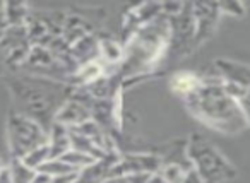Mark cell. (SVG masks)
Wrapping results in <instances>:
<instances>
[{
    "instance_id": "4",
    "label": "cell",
    "mask_w": 250,
    "mask_h": 183,
    "mask_svg": "<svg viewBox=\"0 0 250 183\" xmlns=\"http://www.w3.org/2000/svg\"><path fill=\"white\" fill-rule=\"evenodd\" d=\"M160 161L153 156H129L124 158L120 163H115L111 168L110 176H127V175H137V173H154L160 169Z\"/></svg>"
},
{
    "instance_id": "7",
    "label": "cell",
    "mask_w": 250,
    "mask_h": 183,
    "mask_svg": "<svg viewBox=\"0 0 250 183\" xmlns=\"http://www.w3.org/2000/svg\"><path fill=\"white\" fill-rule=\"evenodd\" d=\"M38 173L50 176V178H59V176L74 175V173H79V171L74 169L72 166H69L65 161H62L60 158H57V159H48L46 163H43L38 168Z\"/></svg>"
},
{
    "instance_id": "14",
    "label": "cell",
    "mask_w": 250,
    "mask_h": 183,
    "mask_svg": "<svg viewBox=\"0 0 250 183\" xmlns=\"http://www.w3.org/2000/svg\"><path fill=\"white\" fill-rule=\"evenodd\" d=\"M0 183H14L12 175H11V169H9V168L0 169Z\"/></svg>"
},
{
    "instance_id": "9",
    "label": "cell",
    "mask_w": 250,
    "mask_h": 183,
    "mask_svg": "<svg viewBox=\"0 0 250 183\" xmlns=\"http://www.w3.org/2000/svg\"><path fill=\"white\" fill-rule=\"evenodd\" d=\"M48 159H50V145H48V142H46V144H43V145H40V147L29 151L24 158H21V161L24 163L28 168L38 171L40 166H42L43 163L48 161Z\"/></svg>"
},
{
    "instance_id": "13",
    "label": "cell",
    "mask_w": 250,
    "mask_h": 183,
    "mask_svg": "<svg viewBox=\"0 0 250 183\" xmlns=\"http://www.w3.org/2000/svg\"><path fill=\"white\" fill-rule=\"evenodd\" d=\"M153 173H137V175L122 176L120 183H149V178Z\"/></svg>"
},
{
    "instance_id": "3",
    "label": "cell",
    "mask_w": 250,
    "mask_h": 183,
    "mask_svg": "<svg viewBox=\"0 0 250 183\" xmlns=\"http://www.w3.org/2000/svg\"><path fill=\"white\" fill-rule=\"evenodd\" d=\"M9 141L16 158H24L29 151L46 144L48 137L40 127V123L29 120L28 117L14 115L9 122Z\"/></svg>"
},
{
    "instance_id": "2",
    "label": "cell",
    "mask_w": 250,
    "mask_h": 183,
    "mask_svg": "<svg viewBox=\"0 0 250 183\" xmlns=\"http://www.w3.org/2000/svg\"><path fill=\"white\" fill-rule=\"evenodd\" d=\"M187 154L188 159L194 163L192 169L197 173L199 178L204 183H223L226 180H231L236 175L231 164L219 154L218 149L212 147L201 135L192 137Z\"/></svg>"
},
{
    "instance_id": "11",
    "label": "cell",
    "mask_w": 250,
    "mask_h": 183,
    "mask_svg": "<svg viewBox=\"0 0 250 183\" xmlns=\"http://www.w3.org/2000/svg\"><path fill=\"white\" fill-rule=\"evenodd\" d=\"M225 89L228 91L229 96H233L238 101L240 108H242L243 115H245V118H247V123L250 125V87L249 89H240V87L225 86Z\"/></svg>"
},
{
    "instance_id": "1",
    "label": "cell",
    "mask_w": 250,
    "mask_h": 183,
    "mask_svg": "<svg viewBox=\"0 0 250 183\" xmlns=\"http://www.w3.org/2000/svg\"><path fill=\"white\" fill-rule=\"evenodd\" d=\"M201 87L194 94L185 98L190 111L206 125L223 130L226 134H236L247 127V118L238 101L229 96L225 89L221 77L201 79Z\"/></svg>"
},
{
    "instance_id": "15",
    "label": "cell",
    "mask_w": 250,
    "mask_h": 183,
    "mask_svg": "<svg viewBox=\"0 0 250 183\" xmlns=\"http://www.w3.org/2000/svg\"><path fill=\"white\" fill-rule=\"evenodd\" d=\"M184 183H204V182L199 178V175L194 171V169H190V171H187V175H185Z\"/></svg>"
},
{
    "instance_id": "16",
    "label": "cell",
    "mask_w": 250,
    "mask_h": 183,
    "mask_svg": "<svg viewBox=\"0 0 250 183\" xmlns=\"http://www.w3.org/2000/svg\"><path fill=\"white\" fill-rule=\"evenodd\" d=\"M2 168H4V166H2V164H0V169H2Z\"/></svg>"
},
{
    "instance_id": "8",
    "label": "cell",
    "mask_w": 250,
    "mask_h": 183,
    "mask_svg": "<svg viewBox=\"0 0 250 183\" xmlns=\"http://www.w3.org/2000/svg\"><path fill=\"white\" fill-rule=\"evenodd\" d=\"M60 159L65 161L69 166H72L74 169H77V171H81V169L87 168V166H91L96 161H100V159H94L93 156L86 154V152L76 151V149H69L65 154L60 156Z\"/></svg>"
},
{
    "instance_id": "12",
    "label": "cell",
    "mask_w": 250,
    "mask_h": 183,
    "mask_svg": "<svg viewBox=\"0 0 250 183\" xmlns=\"http://www.w3.org/2000/svg\"><path fill=\"white\" fill-rule=\"evenodd\" d=\"M101 55L108 60V62H117L122 59V50L118 45L111 41H103L101 43Z\"/></svg>"
},
{
    "instance_id": "5",
    "label": "cell",
    "mask_w": 250,
    "mask_h": 183,
    "mask_svg": "<svg viewBox=\"0 0 250 183\" xmlns=\"http://www.w3.org/2000/svg\"><path fill=\"white\" fill-rule=\"evenodd\" d=\"M218 74L226 86L240 87V89H249L250 87V67L238 62H229V60H218L216 62Z\"/></svg>"
},
{
    "instance_id": "10",
    "label": "cell",
    "mask_w": 250,
    "mask_h": 183,
    "mask_svg": "<svg viewBox=\"0 0 250 183\" xmlns=\"http://www.w3.org/2000/svg\"><path fill=\"white\" fill-rule=\"evenodd\" d=\"M9 169H11V175H12L14 183H33V180H35L36 175H38V171L28 168L19 158H16L14 161H12V164L9 166Z\"/></svg>"
},
{
    "instance_id": "6",
    "label": "cell",
    "mask_w": 250,
    "mask_h": 183,
    "mask_svg": "<svg viewBox=\"0 0 250 183\" xmlns=\"http://www.w3.org/2000/svg\"><path fill=\"white\" fill-rule=\"evenodd\" d=\"M170 84H171V89H173L175 93L180 94V96H184V98H187V96H190V94H194L195 91L201 87L202 82L195 74L180 72V74H177V76L171 77Z\"/></svg>"
}]
</instances>
